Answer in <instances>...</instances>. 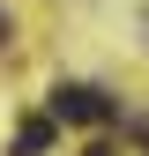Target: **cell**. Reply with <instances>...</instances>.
I'll use <instances>...</instances> for the list:
<instances>
[{"label": "cell", "instance_id": "3957f363", "mask_svg": "<svg viewBox=\"0 0 149 156\" xmlns=\"http://www.w3.org/2000/svg\"><path fill=\"white\" fill-rule=\"evenodd\" d=\"M82 156H119V149H112V141H89V149H82Z\"/></svg>", "mask_w": 149, "mask_h": 156}, {"label": "cell", "instance_id": "277c9868", "mask_svg": "<svg viewBox=\"0 0 149 156\" xmlns=\"http://www.w3.org/2000/svg\"><path fill=\"white\" fill-rule=\"evenodd\" d=\"M0 45H8V15H0Z\"/></svg>", "mask_w": 149, "mask_h": 156}, {"label": "cell", "instance_id": "7a4b0ae2", "mask_svg": "<svg viewBox=\"0 0 149 156\" xmlns=\"http://www.w3.org/2000/svg\"><path fill=\"white\" fill-rule=\"evenodd\" d=\"M52 149V119H23L15 126V156H45Z\"/></svg>", "mask_w": 149, "mask_h": 156}, {"label": "cell", "instance_id": "6da1fadb", "mask_svg": "<svg viewBox=\"0 0 149 156\" xmlns=\"http://www.w3.org/2000/svg\"><path fill=\"white\" fill-rule=\"evenodd\" d=\"M52 119H67V126H104L112 119V97L97 82H52Z\"/></svg>", "mask_w": 149, "mask_h": 156}]
</instances>
